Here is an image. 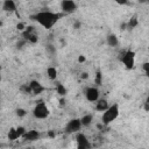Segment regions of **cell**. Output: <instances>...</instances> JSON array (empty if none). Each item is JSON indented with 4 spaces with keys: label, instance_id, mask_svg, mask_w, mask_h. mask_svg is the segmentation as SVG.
I'll return each instance as SVG.
<instances>
[{
    "label": "cell",
    "instance_id": "cell-25",
    "mask_svg": "<svg viewBox=\"0 0 149 149\" xmlns=\"http://www.w3.org/2000/svg\"><path fill=\"white\" fill-rule=\"evenodd\" d=\"M101 83V79H100V73L98 72L97 73V84H100Z\"/></svg>",
    "mask_w": 149,
    "mask_h": 149
},
{
    "label": "cell",
    "instance_id": "cell-22",
    "mask_svg": "<svg viewBox=\"0 0 149 149\" xmlns=\"http://www.w3.org/2000/svg\"><path fill=\"white\" fill-rule=\"evenodd\" d=\"M116 3H119V5H126L127 2H128V0H114Z\"/></svg>",
    "mask_w": 149,
    "mask_h": 149
},
{
    "label": "cell",
    "instance_id": "cell-17",
    "mask_svg": "<svg viewBox=\"0 0 149 149\" xmlns=\"http://www.w3.org/2000/svg\"><path fill=\"white\" fill-rule=\"evenodd\" d=\"M8 137H9V140H16L19 137V135L16 133V129H10L9 134H8Z\"/></svg>",
    "mask_w": 149,
    "mask_h": 149
},
{
    "label": "cell",
    "instance_id": "cell-10",
    "mask_svg": "<svg viewBox=\"0 0 149 149\" xmlns=\"http://www.w3.org/2000/svg\"><path fill=\"white\" fill-rule=\"evenodd\" d=\"M2 9L3 12H7V13L16 12V3L14 2V0H5L2 3Z\"/></svg>",
    "mask_w": 149,
    "mask_h": 149
},
{
    "label": "cell",
    "instance_id": "cell-13",
    "mask_svg": "<svg viewBox=\"0 0 149 149\" xmlns=\"http://www.w3.org/2000/svg\"><path fill=\"white\" fill-rule=\"evenodd\" d=\"M107 44L109 45V47H116L118 44H119V38H118V36L115 35V34H109L108 36H107Z\"/></svg>",
    "mask_w": 149,
    "mask_h": 149
},
{
    "label": "cell",
    "instance_id": "cell-12",
    "mask_svg": "<svg viewBox=\"0 0 149 149\" xmlns=\"http://www.w3.org/2000/svg\"><path fill=\"white\" fill-rule=\"evenodd\" d=\"M108 101L106 100V99H100L99 98V100L98 101H95V109L98 111V112H104V111H106L107 108H108Z\"/></svg>",
    "mask_w": 149,
    "mask_h": 149
},
{
    "label": "cell",
    "instance_id": "cell-4",
    "mask_svg": "<svg viewBox=\"0 0 149 149\" xmlns=\"http://www.w3.org/2000/svg\"><path fill=\"white\" fill-rule=\"evenodd\" d=\"M121 62L122 64L125 65L126 69L130 70L134 68V64H135V52L133 50H127L122 56H121Z\"/></svg>",
    "mask_w": 149,
    "mask_h": 149
},
{
    "label": "cell",
    "instance_id": "cell-26",
    "mask_svg": "<svg viewBox=\"0 0 149 149\" xmlns=\"http://www.w3.org/2000/svg\"><path fill=\"white\" fill-rule=\"evenodd\" d=\"M87 77V73H83V78H86Z\"/></svg>",
    "mask_w": 149,
    "mask_h": 149
},
{
    "label": "cell",
    "instance_id": "cell-23",
    "mask_svg": "<svg viewBox=\"0 0 149 149\" xmlns=\"http://www.w3.org/2000/svg\"><path fill=\"white\" fill-rule=\"evenodd\" d=\"M23 27H24V26H23V23H19V24L16 26V28H17L19 30H23Z\"/></svg>",
    "mask_w": 149,
    "mask_h": 149
},
{
    "label": "cell",
    "instance_id": "cell-18",
    "mask_svg": "<svg viewBox=\"0 0 149 149\" xmlns=\"http://www.w3.org/2000/svg\"><path fill=\"white\" fill-rule=\"evenodd\" d=\"M136 24H137V19H136V17H133V19H130V21L128 22V28H134Z\"/></svg>",
    "mask_w": 149,
    "mask_h": 149
},
{
    "label": "cell",
    "instance_id": "cell-24",
    "mask_svg": "<svg viewBox=\"0 0 149 149\" xmlns=\"http://www.w3.org/2000/svg\"><path fill=\"white\" fill-rule=\"evenodd\" d=\"M78 62H79V63L85 62V57H84V56H79V57H78Z\"/></svg>",
    "mask_w": 149,
    "mask_h": 149
},
{
    "label": "cell",
    "instance_id": "cell-1",
    "mask_svg": "<svg viewBox=\"0 0 149 149\" xmlns=\"http://www.w3.org/2000/svg\"><path fill=\"white\" fill-rule=\"evenodd\" d=\"M33 20H35L38 24H41L43 28L45 29H50L52 28L57 21L59 20V14L50 12V10H41L38 13H36L33 16Z\"/></svg>",
    "mask_w": 149,
    "mask_h": 149
},
{
    "label": "cell",
    "instance_id": "cell-2",
    "mask_svg": "<svg viewBox=\"0 0 149 149\" xmlns=\"http://www.w3.org/2000/svg\"><path fill=\"white\" fill-rule=\"evenodd\" d=\"M119 105L118 104H113L111 106H108V108L106 111L102 112V116H101V121L104 125H109L112 123L118 116H119Z\"/></svg>",
    "mask_w": 149,
    "mask_h": 149
},
{
    "label": "cell",
    "instance_id": "cell-3",
    "mask_svg": "<svg viewBox=\"0 0 149 149\" xmlns=\"http://www.w3.org/2000/svg\"><path fill=\"white\" fill-rule=\"evenodd\" d=\"M50 114V111H49V107L44 104V102H37L33 109V115L36 118V119H40V120H43V119H47Z\"/></svg>",
    "mask_w": 149,
    "mask_h": 149
},
{
    "label": "cell",
    "instance_id": "cell-6",
    "mask_svg": "<svg viewBox=\"0 0 149 149\" xmlns=\"http://www.w3.org/2000/svg\"><path fill=\"white\" fill-rule=\"evenodd\" d=\"M99 97H100V93H99V90L94 86H91V87H87L86 91H85V98L90 101V102H95L99 100Z\"/></svg>",
    "mask_w": 149,
    "mask_h": 149
},
{
    "label": "cell",
    "instance_id": "cell-5",
    "mask_svg": "<svg viewBox=\"0 0 149 149\" xmlns=\"http://www.w3.org/2000/svg\"><path fill=\"white\" fill-rule=\"evenodd\" d=\"M81 127H83V123H81V120H80V119H72V120H70V121L66 123V126H65V132L69 133V134L78 133Z\"/></svg>",
    "mask_w": 149,
    "mask_h": 149
},
{
    "label": "cell",
    "instance_id": "cell-9",
    "mask_svg": "<svg viewBox=\"0 0 149 149\" xmlns=\"http://www.w3.org/2000/svg\"><path fill=\"white\" fill-rule=\"evenodd\" d=\"M29 86H30L31 93H34V94H40V93H42L44 91V86L37 80H31L29 83Z\"/></svg>",
    "mask_w": 149,
    "mask_h": 149
},
{
    "label": "cell",
    "instance_id": "cell-27",
    "mask_svg": "<svg viewBox=\"0 0 149 149\" xmlns=\"http://www.w3.org/2000/svg\"><path fill=\"white\" fill-rule=\"evenodd\" d=\"M146 102H148V104H149V95H148V98H147V101H146Z\"/></svg>",
    "mask_w": 149,
    "mask_h": 149
},
{
    "label": "cell",
    "instance_id": "cell-11",
    "mask_svg": "<svg viewBox=\"0 0 149 149\" xmlns=\"http://www.w3.org/2000/svg\"><path fill=\"white\" fill-rule=\"evenodd\" d=\"M40 136H41V134L37 130H27L24 133V135L22 136V139H24L27 141H36L40 139Z\"/></svg>",
    "mask_w": 149,
    "mask_h": 149
},
{
    "label": "cell",
    "instance_id": "cell-20",
    "mask_svg": "<svg viewBox=\"0 0 149 149\" xmlns=\"http://www.w3.org/2000/svg\"><path fill=\"white\" fill-rule=\"evenodd\" d=\"M143 71H144V73L147 74V77L149 78V62H146V63L143 64Z\"/></svg>",
    "mask_w": 149,
    "mask_h": 149
},
{
    "label": "cell",
    "instance_id": "cell-15",
    "mask_svg": "<svg viewBox=\"0 0 149 149\" xmlns=\"http://www.w3.org/2000/svg\"><path fill=\"white\" fill-rule=\"evenodd\" d=\"M80 120H81L83 126H84V127H87V126H90V125L92 123L93 115H92V114H85V115H83V116L80 118Z\"/></svg>",
    "mask_w": 149,
    "mask_h": 149
},
{
    "label": "cell",
    "instance_id": "cell-7",
    "mask_svg": "<svg viewBox=\"0 0 149 149\" xmlns=\"http://www.w3.org/2000/svg\"><path fill=\"white\" fill-rule=\"evenodd\" d=\"M76 143H77V147L79 149H87V148H91V144L86 137L85 134L83 133H77L76 134Z\"/></svg>",
    "mask_w": 149,
    "mask_h": 149
},
{
    "label": "cell",
    "instance_id": "cell-14",
    "mask_svg": "<svg viewBox=\"0 0 149 149\" xmlns=\"http://www.w3.org/2000/svg\"><path fill=\"white\" fill-rule=\"evenodd\" d=\"M47 76L50 80H55L57 78V69L55 66H49L47 69Z\"/></svg>",
    "mask_w": 149,
    "mask_h": 149
},
{
    "label": "cell",
    "instance_id": "cell-16",
    "mask_svg": "<svg viewBox=\"0 0 149 149\" xmlns=\"http://www.w3.org/2000/svg\"><path fill=\"white\" fill-rule=\"evenodd\" d=\"M56 90H57V93H58L59 95H65V94H66V88H65L62 84H57Z\"/></svg>",
    "mask_w": 149,
    "mask_h": 149
},
{
    "label": "cell",
    "instance_id": "cell-8",
    "mask_svg": "<svg viewBox=\"0 0 149 149\" xmlns=\"http://www.w3.org/2000/svg\"><path fill=\"white\" fill-rule=\"evenodd\" d=\"M61 8L65 14H71L77 9V3L73 0H62Z\"/></svg>",
    "mask_w": 149,
    "mask_h": 149
},
{
    "label": "cell",
    "instance_id": "cell-21",
    "mask_svg": "<svg viewBox=\"0 0 149 149\" xmlns=\"http://www.w3.org/2000/svg\"><path fill=\"white\" fill-rule=\"evenodd\" d=\"M47 51H48L49 54H51V55H54V54L56 52V49H55V47H54V45H51V44H49V45H47Z\"/></svg>",
    "mask_w": 149,
    "mask_h": 149
},
{
    "label": "cell",
    "instance_id": "cell-19",
    "mask_svg": "<svg viewBox=\"0 0 149 149\" xmlns=\"http://www.w3.org/2000/svg\"><path fill=\"white\" fill-rule=\"evenodd\" d=\"M16 114H17V116L22 118V116H24V115L27 114V112H26L23 108H17V109H16Z\"/></svg>",
    "mask_w": 149,
    "mask_h": 149
}]
</instances>
